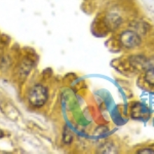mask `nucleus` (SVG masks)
Wrapping results in <instances>:
<instances>
[{
    "mask_svg": "<svg viewBox=\"0 0 154 154\" xmlns=\"http://www.w3.org/2000/svg\"><path fill=\"white\" fill-rule=\"evenodd\" d=\"M138 153H140V154H154V149L143 148V149H140V150L138 151Z\"/></svg>",
    "mask_w": 154,
    "mask_h": 154,
    "instance_id": "8",
    "label": "nucleus"
},
{
    "mask_svg": "<svg viewBox=\"0 0 154 154\" xmlns=\"http://www.w3.org/2000/svg\"><path fill=\"white\" fill-rule=\"evenodd\" d=\"M32 70V65L28 62H23L22 63V66L21 68H20V76L21 77H27V75L30 73V71Z\"/></svg>",
    "mask_w": 154,
    "mask_h": 154,
    "instance_id": "4",
    "label": "nucleus"
},
{
    "mask_svg": "<svg viewBox=\"0 0 154 154\" xmlns=\"http://www.w3.org/2000/svg\"><path fill=\"white\" fill-rule=\"evenodd\" d=\"M145 81L149 85L154 86V67H151L145 72Z\"/></svg>",
    "mask_w": 154,
    "mask_h": 154,
    "instance_id": "5",
    "label": "nucleus"
},
{
    "mask_svg": "<svg viewBox=\"0 0 154 154\" xmlns=\"http://www.w3.org/2000/svg\"><path fill=\"white\" fill-rule=\"evenodd\" d=\"M114 150V146H112L111 144H106L104 145V151H102L103 153H113L115 152Z\"/></svg>",
    "mask_w": 154,
    "mask_h": 154,
    "instance_id": "7",
    "label": "nucleus"
},
{
    "mask_svg": "<svg viewBox=\"0 0 154 154\" xmlns=\"http://www.w3.org/2000/svg\"><path fill=\"white\" fill-rule=\"evenodd\" d=\"M131 115H133L134 118H145V117L147 118V116L149 115V112L146 107L139 104V105H136L133 108Z\"/></svg>",
    "mask_w": 154,
    "mask_h": 154,
    "instance_id": "3",
    "label": "nucleus"
},
{
    "mask_svg": "<svg viewBox=\"0 0 154 154\" xmlns=\"http://www.w3.org/2000/svg\"><path fill=\"white\" fill-rule=\"evenodd\" d=\"M48 98V89L42 84H35L32 86L28 94V102L31 106L40 108L46 103Z\"/></svg>",
    "mask_w": 154,
    "mask_h": 154,
    "instance_id": "1",
    "label": "nucleus"
},
{
    "mask_svg": "<svg viewBox=\"0 0 154 154\" xmlns=\"http://www.w3.org/2000/svg\"><path fill=\"white\" fill-rule=\"evenodd\" d=\"M63 140L65 141V143L69 144L72 142V140H73V135H72V133L70 131H69L68 128H65V131H64V135H63Z\"/></svg>",
    "mask_w": 154,
    "mask_h": 154,
    "instance_id": "6",
    "label": "nucleus"
},
{
    "mask_svg": "<svg viewBox=\"0 0 154 154\" xmlns=\"http://www.w3.org/2000/svg\"><path fill=\"white\" fill-rule=\"evenodd\" d=\"M119 41L125 48H135L141 44V37L137 32L126 30L119 35Z\"/></svg>",
    "mask_w": 154,
    "mask_h": 154,
    "instance_id": "2",
    "label": "nucleus"
},
{
    "mask_svg": "<svg viewBox=\"0 0 154 154\" xmlns=\"http://www.w3.org/2000/svg\"><path fill=\"white\" fill-rule=\"evenodd\" d=\"M3 137H4V133H3V131H2L1 130H0V139L3 138Z\"/></svg>",
    "mask_w": 154,
    "mask_h": 154,
    "instance_id": "9",
    "label": "nucleus"
}]
</instances>
